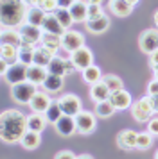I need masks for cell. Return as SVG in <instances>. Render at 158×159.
I'll return each instance as SVG.
<instances>
[{
    "label": "cell",
    "mask_w": 158,
    "mask_h": 159,
    "mask_svg": "<svg viewBox=\"0 0 158 159\" xmlns=\"http://www.w3.org/2000/svg\"><path fill=\"white\" fill-rule=\"evenodd\" d=\"M29 130L27 116L18 109H6L0 115V138L6 143H20L23 134Z\"/></svg>",
    "instance_id": "6da1fadb"
},
{
    "label": "cell",
    "mask_w": 158,
    "mask_h": 159,
    "mask_svg": "<svg viewBox=\"0 0 158 159\" xmlns=\"http://www.w3.org/2000/svg\"><path fill=\"white\" fill-rule=\"evenodd\" d=\"M29 6L23 0H0V20L2 27H20L25 23Z\"/></svg>",
    "instance_id": "7a4b0ae2"
},
{
    "label": "cell",
    "mask_w": 158,
    "mask_h": 159,
    "mask_svg": "<svg viewBox=\"0 0 158 159\" xmlns=\"http://www.w3.org/2000/svg\"><path fill=\"white\" fill-rule=\"evenodd\" d=\"M129 111H131V116H133L138 123H147L151 118H153V115H155L151 97L146 95L142 98H138L136 102H133L131 107H129Z\"/></svg>",
    "instance_id": "3957f363"
},
{
    "label": "cell",
    "mask_w": 158,
    "mask_h": 159,
    "mask_svg": "<svg viewBox=\"0 0 158 159\" xmlns=\"http://www.w3.org/2000/svg\"><path fill=\"white\" fill-rule=\"evenodd\" d=\"M36 93H38V86L29 82V80H23V82H18V84L11 86V98L16 104H31V100Z\"/></svg>",
    "instance_id": "277c9868"
},
{
    "label": "cell",
    "mask_w": 158,
    "mask_h": 159,
    "mask_svg": "<svg viewBox=\"0 0 158 159\" xmlns=\"http://www.w3.org/2000/svg\"><path fill=\"white\" fill-rule=\"evenodd\" d=\"M57 102H59V107L63 111V115L77 116L79 113L83 111V102H81V98H79L77 95H74V93L61 95V97L57 98Z\"/></svg>",
    "instance_id": "5b68a950"
},
{
    "label": "cell",
    "mask_w": 158,
    "mask_h": 159,
    "mask_svg": "<svg viewBox=\"0 0 158 159\" xmlns=\"http://www.w3.org/2000/svg\"><path fill=\"white\" fill-rule=\"evenodd\" d=\"M81 47H85V34L83 32H79V30H67L63 36H61V48L65 52H72L79 50Z\"/></svg>",
    "instance_id": "8992f818"
},
{
    "label": "cell",
    "mask_w": 158,
    "mask_h": 159,
    "mask_svg": "<svg viewBox=\"0 0 158 159\" xmlns=\"http://www.w3.org/2000/svg\"><path fill=\"white\" fill-rule=\"evenodd\" d=\"M22 34V43H29L40 47L42 45V38H43V29L42 27H34V25H29V23H22L18 27Z\"/></svg>",
    "instance_id": "52a82bcc"
},
{
    "label": "cell",
    "mask_w": 158,
    "mask_h": 159,
    "mask_svg": "<svg viewBox=\"0 0 158 159\" xmlns=\"http://www.w3.org/2000/svg\"><path fill=\"white\" fill-rule=\"evenodd\" d=\"M138 47L144 54H153L158 50V29H146L138 36Z\"/></svg>",
    "instance_id": "ba28073f"
},
{
    "label": "cell",
    "mask_w": 158,
    "mask_h": 159,
    "mask_svg": "<svg viewBox=\"0 0 158 159\" xmlns=\"http://www.w3.org/2000/svg\"><path fill=\"white\" fill-rule=\"evenodd\" d=\"M54 129L59 136L63 138H70L72 134L77 132V123H76V116H68V115H63L56 123H54Z\"/></svg>",
    "instance_id": "9c48e42d"
},
{
    "label": "cell",
    "mask_w": 158,
    "mask_h": 159,
    "mask_svg": "<svg viewBox=\"0 0 158 159\" xmlns=\"http://www.w3.org/2000/svg\"><path fill=\"white\" fill-rule=\"evenodd\" d=\"M70 59H72V63L76 65V68L77 70H85V68H88V66H92L93 65V56H92V50L88 48V47H81L79 50L76 52H72L70 54Z\"/></svg>",
    "instance_id": "30bf717a"
},
{
    "label": "cell",
    "mask_w": 158,
    "mask_h": 159,
    "mask_svg": "<svg viewBox=\"0 0 158 159\" xmlns=\"http://www.w3.org/2000/svg\"><path fill=\"white\" fill-rule=\"evenodd\" d=\"M136 138H138V132L131 129H124L117 134V147L124 152H131L136 150Z\"/></svg>",
    "instance_id": "8fae6325"
},
{
    "label": "cell",
    "mask_w": 158,
    "mask_h": 159,
    "mask_svg": "<svg viewBox=\"0 0 158 159\" xmlns=\"http://www.w3.org/2000/svg\"><path fill=\"white\" fill-rule=\"evenodd\" d=\"M76 123H77V134H92L95 130V116L90 111H81L76 116Z\"/></svg>",
    "instance_id": "7c38bea8"
},
{
    "label": "cell",
    "mask_w": 158,
    "mask_h": 159,
    "mask_svg": "<svg viewBox=\"0 0 158 159\" xmlns=\"http://www.w3.org/2000/svg\"><path fill=\"white\" fill-rule=\"evenodd\" d=\"M2 79L6 80L7 84H18V82H23V80H27V66L22 65V63H14V65L9 66V70L7 73L2 77Z\"/></svg>",
    "instance_id": "4fadbf2b"
},
{
    "label": "cell",
    "mask_w": 158,
    "mask_h": 159,
    "mask_svg": "<svg viewBox=\"0 0 158 159\" xmlns=\"http://www.w3.org/2000/svg\"><path fill=\"white\" fill-rule=\"evenodd\" d=\"M110 102L113 104V107L117 111H124V109H129L131 107V95L126 91V89H119V91H113V93L110 95Z\"/></svg>",
    "instance_id": "5bb4252c"
},
{
    "label": "cell",
    "mask_w": 158,
    "mask_h": 159,
    "mask_svg": "<svg viewBox=\"0 0 158 159\" xmlns=\"http://www.w3.org/2000/svg\"><path fill=\"white\" fill-rule=\"evenodd\" d=\"M68 11H70L74 23H86V20H88V4L85 0H76L68 7Z\"/></svg>",
    "instance_id": "9a60e30c"
},
{
    "label": "cell",
    "mask_w": 158,
    "mask_h": 159,
    "mask_svg": "<svg viewBox=\"0 0 158 159\" xmlns=\"http://www.w3.org/2000/svg\"><path fill=\"white\" fill-rule=\"evenodd\" d=\"M50 104H52V98L47 95V91H38V93L32 97L29 107L32 109V113H45V111L49 109Z\"/></svg>",
    "instance_id": "2e32d148"
},
{
    "label": "cell",
    "mask_w": 158,
    "mask_h": 159,
    "mask_svg": "<svg viewBox=\"0 0 158 159\" xmlns=\"http://www.w3.org/2000/svg\"><path fill=\"white\" fill-rule=\"evenodd\" d=\"M49 77V72L45 66H38V65H31L27 66V80L32 82L36 86H43L45 79Z\"/></svg>",
    "instance_id": "e0dca14e"
},
{
    "label": "cell",
    "mask_w": 158,
    "mask_h": 159,
    "mask_svg": "<svg viewBox=\"0 0 158 159\" xmlns=\"http://www.w3.org/2000/svg\"><path fill=\"white\" fill-rule=\"evenodd\" d=\"M110 95H111V91L108 89V86L102 82V80H99V82H95V84L90 86V98H92L93 104L110 100Z\"/></svg>",
    "instance_id": "ac0fdd59"
},
{
    "label": "cell",
    "mask_w": 158,
    "mask_h": 159,
    "mask_svg": "<svg viewBox=\"0 0 158 159\" xmlns=\"http://www.w3.org/2000/svg\"><path fill=\"white\" fill-rule=\"evenodd\" d=\"M42 29H43V32H47V34H56V36H63L65 32H67V29L57 22V18L54 16V13L47 15V18H45V22H43V25H42Z\"/></svg>",
    "instance_id": "d6986e66"
},
{
    "label": "cell",
    "mask_w": 158,
    "mask_h": 159,
    "mask_svg": "<svg viewBox=\"0 0 158 159\" xmlns=\"http://www.w3.org/2000/svg\"><path fill=\"white\" fill-rule=\"evenodd\" d=\"M110 18L106 15L101 16V18H95V20H86L85 27L88 32H92V34H102V32H106L110 29Z\"/></svg>",
    "instance_id": "ffe728a7"
},
{
    "label": "cell",
    "mask_w": 158,
    "mask_h": 159,
    "mask_svg": "<svg viewBox=\"0 0 158 159\" xmlns=\"http://www.w3.org/2000/svg\"><path fill=\"white\" fill-rule=\"evenodd\" d=\"M2 45H13L20 47L22 45V34L18 27H2Z\"/></svg>",
    "instance_id": "44dd1931"
},
{
    "label": "cell",
    "mask_w": 158,
    "mask_h": 159,
    "mask_svg": "<svg viewBox=\"0 0 158 159\" xmlns=\"http://www.w3.org/2000/svg\"><path fill=\"white\" fill-rule=\"evenodd\" d=\"M45 18H47V13L43 9L36 7V6H29L27 15H25V23L34 25V27H42L43 22H45Z\"/></svg>",
    "instance_id": "7402d4cb"
},
{
    "label": "cell",
    "mask_w": 158,
    "mask_h": 159,
    "mask_svg": "<svg viewBox=\"0 0 158 159\" xmlns=\"http://www.w3.org/2000/svg\"><path fill=\"white\" fill-rule=\"evenodd\" d=\"M110 11L119 18H126L133 13V6L126 0H110Z\"/></svg>",
    "instance_id": "603a6c76"
},
{
    "label": "cell",
    "mask_w": 158,
    "mask_h": 159,
    "mask_svg": "<svg viewBox=\"0 0 158 159\" xmlns=\"http://www.w3.org/2000/svg\"><path fill=\"white\" fill-rule=\"evenodd\" d=\"M54 52H50V50H47L45 47H36V50H34V59H32V65H38V66H47L50 65V61L54 59Z\"/></svg>",
    "instance_id": "cb8c5ba5"
},
{
    "label": "cell",
    "mask_w": 158,
    "mask_h": 159,
    "mask_svg": "<svg viewBox=\"0 0 158 159\" xmlns=\"http://www.w3.org/2000/svg\"><path fill=\"white\" fill-rule=\"evenodd\" d=\"M47 118L43 113H31L27 116V127L29 130H34V132H42L45 127H47Z\"/></svg>",
    "instance_id": "d4e9b609"
},
{
    "label": "cell",
    "mask_w": 158,
    "mask_h": 159,
    "mask_svg": "<svg viewBox=\"0 0 158 159\" xmlns=\"http://www.w3.org/2000/svg\"><path fill=\"white\" fill-rule=\"evenodd\" d=\"M34 50H36L34 45L22 43L18 47V63H22L25 66H31L32 65V59H34Z\"/></svg>",
    "instance_id": "484cf974"
},
{
    "label": "cell",
    "mask_w": 158,
    "mask_h": 159,
    "mask_svg": "<svg viewBox=\"0 0 158 159\" xmlns=\"http://www.w3.org/2000/svg\"><path fill=\"white\" fill-rule=\"evenodd\" d=\"M40 143H42V136H40V132H34V130H27L20 139L22 148H25V150H34L40 147Z\"/></svg>",
    "instance_id": "4316f807"
},
{
    "label": "cell",
    "mask_w": 158,
    "mask_h": 159,
    "mask_svg": "<svg viewBox=\"0 0 158 159\" xmlns=\"http://www.w3.org/2000/svg\"><path fill=\"white\" fill-rule=\"evenodd\" d=\"M63 84H65V77H59V75H50L45 79L43 82V88H45V91L47 93H57V91H61L63 89Z\"/></svg>",
    "instance_id": "83f0119b"
},
{
    "label": "cell",
    "mask_w": 158,
    "mask_h": 159,
    "mask_svg": "<svg viewBox=\"0 0 158 159\" xmlns=\"http://www.w3.org/2000/svg\"><path fill=\"white\" fill-rule=\"evenodd\" d=\"M81 75H83V80H85L86 84H95V82H99L101 79H102V72H101V68L99 66H88V68H85L83 72H81Z\"/></svg>",
    "instance_id": "f1b7e54d"
},
{
    "label": "cell",
    "mask_w": 158,
    "mask_h": 159,
    "mask_svg": "<svg viewBox=\"0 0 158 159\" xmlns=\"http://www.w3.org/2000/svg\"><path fill=\"white\" fill-rule=\"evenodd\" d=\"M42 47H45L47 50H50V52H54V54H56V52L61 48V36H56V34H47V32H43Z\"/></svg>",
    "instance_id": "f546056e"
},
{
    "label": "cell",
    "mask_w": 158,
    "mask_h": 159,
    "mask_svg": "<svg viewBox=\"0 0 158 159\" xmlns=\"http://www.w3.org/2000/svg\"><path fill=\"white\" fill-rule=\"evenodd\" d=\"M0 59L7 61L9 65L18 63V47H13V45H2V48H0Z\"/></svg>",
    "instance_id": "4dcf8cb0"
},
{
    "label": "cell",
    "mask_w": 158,
    "mask_h": 159,
    "mask_svg": "<svg viewBox=\"0 0 158 159\" xmlns=\"http://www.w3.org/2000/svg\"><path fill=\"white\" fill-rule=\"evenodd\" d=\"M65 57H59V56H54V59L50 61V65L47 66V72L50 75H59V77H65Z\"/></svg>",
    "instance_id": "1f68e13d"
},
{
    "label": "cell",
    "mask_w": 158,
    "mask_h": 159,
    "mask_svg": "<svg viewBox=\"0 0 158 159\" xmlns=\"http://www.w3.org/2000/svg\"><path fill=\"white\" fill-rule=\"evenodd\" d=\"M102 82L108 86V89L113 93V91H119V89H124V82L119 75H113V73H106V75H102Z\"/></svg>",
    "instance_id": "d6a6232c"
},
{
    "label": "cell",
    "mask_w": 158,
    "mask_h": 159,
    "mask_svg": "<svg viewBox=\"0 0 158 159\" xmlns=\"http://www.w3.org/2000/svg\"><path fill=\"white\" fill-rule=\"evenodd\" d=\"M117 109L113 107V104L110 100H104V102H97L95 104V115L99 118H110V116L115 115Z\"/></svg>",
    "instance_id": "836d02e7"
},
{
    "label": "cell",
    "mask_w": 158,
    "mask_h": 159,
    "mask_svg": "<svg viewBox=\"0 0 158 159\" xmlns=\"http://www.w3.org/2000/svg\"><path fill=\"white\" fill-rule=\"evenodd\" d=\"M43 115H45V118H47V122L49 123H56L57 120L63 116V111H61V107H59V102L52 100V104L49 106V109H47Z\"/></svg>",
    "instance_id": "e575fe53"
},
{
    "label": "cell",
    "mask_w": 158,
    "mask_h": 159,
    "mask_svg": "<svg viewBox=\"0 0 158 159\" xmlns=\"http://www.w3.org/2000/svg\"><path fill=\"white\" fill-rule=\"evenodd\" d=\"M54 16L57 18V22L63 25L67 30H70V27L74 25V20H72V15L68 9H63V7H57L56 11H54Z\"/></svg>",
    "instance_id": "d590c367"
},
{
    "label": "cell",
    "mask_w": 158,
    "mask_h": 159,
    "mask_svg": "<svg viewBox=\"0 0 158 159\" xmlns=\"http://www.w3.org/2000/svg\"><path fill=\"white\" fill-rule=\"evenodd\" d=\"M153 141H155V138H153V134H149L147 130H146V132H138L136 148H138V150H147V148L153 147Z\"/></svg>",
    "instance_id": "8d00e7d4"
},
{
    "label": "cell",
    "mask_w": 158,
    "mask_h": 159,
    "mask_svg": "<svg viewBox=\"0 0 158 159\" xmlns=\"http://www.w3.org/2000/svg\"><path fill=\"white\" fill-rule=\"evenodd\" d=\"M36 7L43 9L47 15H50V13H54L59 6H57V0H38V4H36Z\"/></svg>",
    "instance_id": "74e56055"
},
{
    "label": "cell",
    "mask_w": 158,
    "mask_h": 159,
    "mask_svg": "<svg viewBox=\"0 0 158 159\" xmlns=\"http://www.w3.org/2000/svg\"><path fill=\"white\" fill-rule=\"evenodd\" d=\"M104 16V9L101 4H88V20H95Z\"/></svg>",
    "instance_id": "f35d334b"
},
{
    "label": "cell",
    "mask_w": 158,
    "mask_h": 159,
    "mask_svg": "<svg viewBox=\"0 0 158 159\" xmlns=\"http://www.w3.org/2000/svg\"><path fill=\"white\" fill-rule=\"evenodd\" d=\"M147 132L153 136H158V116H153L147 122Z\"/></svg>",
    "instance_id": "ab89813d"
},
{
    "label": "cell",
    "mask_w": 158,
    "mask_h": 159,
    "mask_svg": "<svg viewBox=\"0 0 158 159\" xmlns=\"http://www.w3.org/2000/svg\"><path fill=\"white\" fill-rule=\"evenodd\" d=\"M76 157H77V156H76L72 150H59L54 159H76Z\"/></svg>",
    "instance_id": "60d3db41"
},
{
    "label": "cell",
    "mask_w": 158,
    "mask_h": 159,
    "mask_svg": "<svg viewBox=\"0 0 158 159\" xmlns=\"http://www.w3.org/2000/svg\"><path fill=\"white\" fill-rule=\"evenodd\" d=\"M147 95H149V97L158 95V79L149 80V84H147Z\"/></svg>",
    "instance_id": "b9f144b4"
},
{
    "label": "cell",
    "mask_w": 158,
    "mask_h": 159,
    "mask_svg": "<svg viewBox=\"0 0 158 159\" xmlns=\"http://www.w3.org/2000/svg\"><path fill=\"white\" fill-rule=\"evenodd\" d=\"M76 72H77L76 65L72 63L70 57H67V61H65V73H67V75H72V73H76Z\"/></svg>",
    "instance_id": "7bdbcfd3"
},
{
    "label": "cell",
    "mask_w": 158,
    "mask_h": 159,
    "mask_svg": "<svg viewBox=\"0 0 158 159\" xmlns=\"http://www.w3.org/2000/svg\"><path fill=\"white\" fill-rule=\"evenodd\" d=\"M149 66L153 70L158 68V50H155L153 54H149Z\"/></svg>",
    "instance_id": "ee69618b"
},
{
    "label": "cell",
    "mask_w": 158,
    "mask_h": 159,
    "mask_svg": "<svg viewBox=\"0 0 158 159\" xmlns=\"http://www.w3.org/2000/svg\"><path fill=\"white\" fill-rule=\"evenodd\" d=\"M74 2H76V0H57V6H59V7H63V9H68Z\"/></svg>",
    "instance_id": "f6af8a7d"
},
{
    "label": "cell",
    "mask_w": 158,
    "mask_h": 159,
    "mask_svg": "<svg viewBox=\"0 0 158 159\" xmlns=\"http://www.w3.org/2000/svg\"><path fill=\"white\" fill-rule=\"evenodd\" d=\"M151 102H153V109H155V113H158V95H153V97H151Z\"/></svg>",
    "instance_id": "bcb514c9"
},
{
    "label": "cell",
    "mask_w": 158,
    "mask_h": 159,
    "mask_svg": "<svg viewBox=\"0 0 158 159\" xmlns=\"http://www.w3.org/2000/svg\"><path fill=\"white\" fill-rule=\"evenodd\" d=\"M76 159H93L92 156H88V154H81V156H77Z\"/></svg>",
    "instance_id": "7dc6e473"
},
{
    "label": "cell",
    "mask_w": 158,
    "mask_h": 159,
    "mask_svg": "<svg viewBox=\"0 0 158 159\" xmlns=\"http://www.w3.org/2000/svg\"><path fill=\"white\" fill-rule=\"evenodd\" d=\"M153 20H155V25H156V29H158V9L155 11V15H153Z\"/></svg>",
    "instance_id": "c3c4849f"
},
{
    "label": "cell",
    "mask_w": 158,
    "mask_h": 159,
    "mask_svg": "<svg viewBox=\"0 0 158 159\" xmlns=\"http://www.w3.org/2000/svg\"><path fill=\"white\" fill-rule=\"evenodd\" d=\"M86 4H102V0H85Z\"/></svg>",
    "instance_id": "681fc988"
},
{
    "label": "cell",
    "mask_w": 158,
    "mask_h": 159,
    "mask_svg": "<svg viewBox=\"0 0 158 159\" xmlns=\"http://www.w3.org/2000/svg\"><path fill=\"white\" fill-rule=\"evenodd\" d=\"M153 79H158V68L156 70H153Z\"/></svg>",
    "instance_id": "f907efd6"
},
{
    "label": "cell",
    "mask_w": 158,
    "mask_h": 159,
    "mask_svg": "<svg viewBox=\"0 0 158 159\" xmlns=\"http://www.w3.org/2000/svg\"><path fill=\"white\" fill-rule=\"evenodd\" d=\"M126 2H129L131 6H135V4H138V0H126Z\"/></svg>",
    "instance_id": "816d5d0a"
},
{
    "label": "cell",
    "mask_w": 158,
    "mask_h": 159,
    "mask_svg": "<svg viewBox=\"0 0 158 159\" xmlns=\"http://www.w3.org/2000/svg\"><path fill=\"white\" fill-rule=\"evenodd\" d=\"M155 159H158V150H156V152H155Z\"/></svg>",
    "instance_id": "f5cc1de1"
}]
</instances>
